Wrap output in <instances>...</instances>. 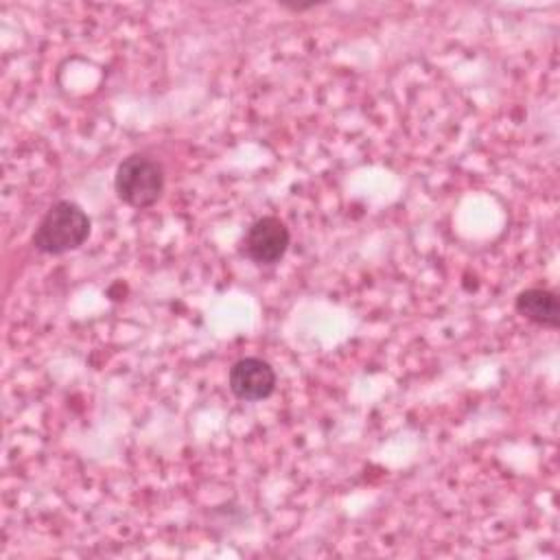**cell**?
I'll return each mask as SVG.
<instances>
[{
	"mask_svg": "<svg viewBox=\"0 0 560 560\" xmlns=\"http://www.w3.org/2000/svg\"><path fill=\"white\" fill-rule=\"evenodd\" d=\"M289 228L278 217L256 219L241 243V252L256 265H276L289 249Z\"/></svg>",
	"mask_w": 560,
	"mask_h": 560,
	"instance_id": "obj_3",
	"label": "cell"
},
{
	"mask_svg": "<svg viewBox=\"0 0 560 560\" xmlns=\"http://www.w3.org/2000/svg\"><path fill=\"white\" fill-rule=\"evenodd\" d=\"M114 190L122 203L136 210L151 208L164 192V168L144 153H131L116 168Z\"/></svg>",
	"mask_w": 560,
	"mask_h": 560,
	"instance_id": "obj_2",
	"label": "cell"
},
{
	"mask_svg": "<svg viewBox=\"0 0 560 560\" xmlns=\"http://www.w3.org/2000/svg\"><path fill=\"white\" fill-rule=\"evenodd\" d=\"M514 308L518 315H523L536 326H542V328L560 326V302L556 291H549L542 287L525 289L514 298Z\"/></svg>",
	"mask_w": 560,
	"mask_h": 560,
	"instance_id": "obj_5",
	"label": "cell"
},
{
	"mask_svg": "<svg viewBox=\"0 0 560 560\" xmlns=\"http://www.w3.org/2000/svg\"><path fill=\"white\" fill-rule=\"evenodd\" d=\"M228 385L230 392L238 400L256 402L262 398H269L276 389V372L273 368L258 357H245L232 363L228 372Z\"/></svg>",
	"mask_w": 560,
	"mask_h": 560,
	"instance_id": "obj_4",
	"label": "cell"
},
{
	"mask_svg": "<svg viewBox=\"0 0 560 560\" xmlns=\"http://www.w3.org/2000/svg\"><path fill=\"white\" fill-rule=\"evenodd\" d=\"M92 230V221L85 210L68 199L52 203L39 219L33 232V247L48 256H59L79 249Z\"/></svg>",
	"mask_w": 560,
	"mask_h": 560,
	"instance_id": "obj_1",
	"label": "cell"
}]
</instances>
